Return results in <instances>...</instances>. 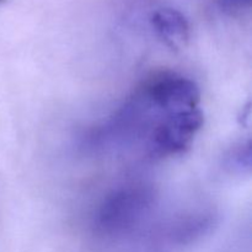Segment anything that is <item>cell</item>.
<instances>
[{"label":"cell","mask_w":252,"mask_h":252,"mask_svg":"<svg viewBox=\"0 0 252 252\" xmlns=\"http://www.w3.org/2000/svg\"><path fill=\"white\" fill-rule=\"evenodd\" d=\"M203 113L198 108L169 113L153 134L155 150L162 155L185 152L203 126Z\"/></svg>","instance_id":"cell-1"},{"label":"cell","mask_w":252,"mask_h":252,"mask_svg":"<svg viewBox=\"0 0 252 252\" xmlns=\"http://www.w3.org/2000/svg\"><path fill=\"white\" fill-rule=\"evenodd\" d=\"M147 95L169 113L197 108L201 97L194 81L177 75H164L154 80L148 86Z\"/></svg>","instance_id":"cell-2"},{"label":"cell","mask_w":252,"mask_h":252,"mask_svg":"<svg viewBox=\"0 0 252 252\" xmlns=\"http://www.w3.org/2000/svg\"><path fill=\"white\" fill-rule=\"evenodd\" d=\"M152 24L159 36L171 48H180L189 36V25L186 17L175 9H160L154 12Z\"/></svg>","instance_id":"cell-3"},{"label":"cell","mask_w":252,"mask_h":252,"mask_svg":"<svg viewBox=\"0 0 252 252\" xmlns=\"http://www.w3.org/2000/svg\"><path fill=\"white\" fill-rule=\"evenodd\" d=\"M231 166H234V169L244 170L246 167L248 170H250L251 167V148L250 143H248V145H245V148L238 150V152L234 154V157L231 158Z\"/></svg>","instance_id":"cell-4"},{"label":"cell","mask_w":252,"mask_h":252,"mask_svg":"<svg viewBox=\"0 0 252 252\" xmlns=\"http://www.w3.org/2000/svg\"><path fill=\"white\" fill-rule=\"evenodd\" d=\"M251 0H219V5L225 11H238L249 7Z\"/></svg>","instance_id":"cell-5"},{"label":"cell","mask_w":252,"mask_h":252,"mask_svg":"<svg viewBox=\"0 0 252 252\" xmlns=\"http://www.w3.org/2000/svg\"><path fill=\"white\" fill-rule=\"evenodd\" d=\"M2 1H4V0H0V2H2Z\"/></svg>","instance_id":"cell-6"}]
</instances>
